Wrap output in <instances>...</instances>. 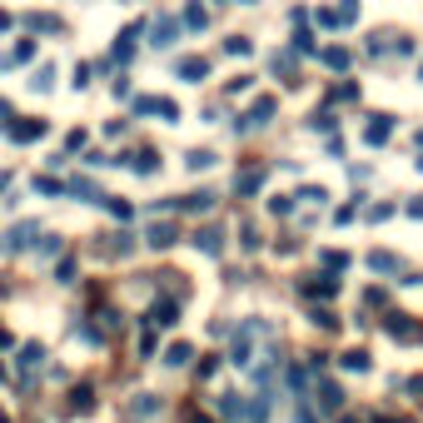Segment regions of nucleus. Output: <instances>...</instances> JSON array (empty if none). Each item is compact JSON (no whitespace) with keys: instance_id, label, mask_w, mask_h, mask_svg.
Listing matches in <instances>:
<instances>
[{"instance_id":"f257e3e1","label":"nucleus","mask_w":423,"mask_h":423,"mask_svg":"<svg viewBox=\"0 0 423 423\" xmlns=\"http://www.w3.org/2000/svg\"><path fill=\"white\" fill-rule=\"evenodd\" d=\"M194 244H199L204 254H220V249H224V239H220V229H204V234H194Z\"/></svg>"},{"instance_id":"f03ea898","label":"nucleus","mask_w":423,"mask_h":423,"mask_svg":"<svg viewBox=\"0 0 423 423\" xmlns=\"http://www.w3.org/2000/svg\"><path fill=\"white\" fill-rule=\"evenodd\" d=\"M269 115H274V100H259L254 110H249V120H244V130H249V125H264Z\"/></svg>"},{"instance_id":"7ed1b4c3","label":"nucleus","mask_w":423,"mask_h":423,"mask_svg":"<svg viewBox=\"0 0 423 423\" xmlns=\"http://www.w3.org/2000/svg\"><path fill=\"white\" fill-rule=\"evenodd\" d=\"M40 358H45V349H40V344H30V349L20 354V374H35V363H40Z\"/></svg>"},{"instance_id":"20e7f679","label":"nucleus","mask_w":423,"mask_h":423,"mask_svg":"<svg viewBox=\"0 0 423 423\" xmlns=\"http://www.w3.org/2000/svg\"><path fill=\"white\" fill-rule=\"evenodd\" d=\"M149 244H154V249H165V244H175V229H170V224H154V229H149Z\"/></svg>"},{"instance_id":"39448f33","label":"nucleus","mask_w":423,"mask_h":423,"mask_svg":"<svg viewBox=\"0 0 423 423\" xmlns=\"http://www.w3.org/2000/svg\"><path fill=\"white\" fill-rule=\"evenodd\" d=\"M389 140V115H374V125H368V145H379Z\"/></svg>"},{"instance_id":"423d86ee","label":"nucleus","mask_w":423,"mask_h":423,"mask_svg":"<svg viewBox=\"0 0 423 423\" xmlns=\"http://www.w3.org/2000/svg\"><path fill=\"white\" fill-rule=\"evenodd\" d=\"M204 70H209L204 60H180V75H184V80H204Z\"/></svg>"},{"instance_id":"0eeeda50","label":"nucleus","mask_w":423,"mask_h":423,"mask_svg":"<svg viewBox=\"0 0 423 423\" xmlns=\"http://www.w3.org/2000/svg\"><path fill=\"white\" fill-rule=\"evenodd\" d=\"M209 204H215V194H184L180 199V209H209Z\"/></svg>"},{"instance_id":"6e6552de","label":"nucleus","mask_w":423,"mask_h":423,"mask_svg":"<svg viewBox=\"0 0 423 423\" xmlns=\"http://www.w3.org/2000/svg\"><path fill=\"white\" fill-rule=\"evenodd\" d=\"M175 40V20H160V25H154V45H170Z\"/></svg>"},{"instance_id":"1a4fd4ad","label":"nucleus","mask_w":423,"mask_h":423,"mask_svg":"<svg viewBox=\"0 0 423 423\" xmlns=\"http://www.w3.org/2000/svg\"><path fill=\"white\" fill-rule=\"evenodd\" d=\"M344 368H368V354H363V349H354V354H344Z\"/></svg>"},{"instance_id":"9d476101","label":"nucleus","mask_w":423,"mask_h":423,"mask_svg":"<svg viewBox=\"0 0 423 423\" xmlns=\"http://www.w3.org/2000/svg\"><path fill=\"white\" fill-rule=\"evenodd\" d=\"M368 264H374V269H384V274H389V269H398V259H394V254H374Z\"/></svg>"},{"instance_id":"9b49d317","label":"nucleus","mask_w":423,"mask_h":423,"mask_svg":"<svg viewBox=\"0 0 423 423\" xmlns=\"http://www.w3.org/2000/svg\"><path fill=\"white\" fill-rule=\"evenodd\" d=\"M40 130H45V125H15V130H11V135H15V140H35V135H40Z\"/></svg>"},{"instance_id":"f8f14e48","label":"nucleus","mask_w":423,"mask_h":423,"mask_svg":"<svg viewBox=\"0 0 423 423\" xmlns=\"http://www.w3.org/2000/svg\"><path fill=\"white\" fill-rule=\"evenodd\" d=\"M339 403H344V394H339L334 384H324V408H339Z\"/></svg>"},{"instance_id":"ddd939ff","label":"nucleus","mask_w":423,"mask_h":423,"mask_svg":"<svg viewBox=\"0 0 423 423\" xmlns=\"http://www.w3.org/2000/svg\"><path fill=\"white\" fill-rule=\"evenodd\" d=\"M299 423H314V418H309V413H299Z\"/></svg>"}]
</instances>
